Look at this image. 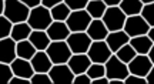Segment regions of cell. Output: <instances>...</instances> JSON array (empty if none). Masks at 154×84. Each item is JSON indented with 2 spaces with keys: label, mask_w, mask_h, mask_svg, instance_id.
I'll list each match as a JSON object with an SVG mask.
<instances>
[{
  "label": "cell",
  "mask_w": 154,
  "mask_h": 84,
  "mask_svg": "<svg viewBox=\"0 0 154 84\" xmlns=\"http://www.w3.org/2000/svg\"><path fill=\"white\" fill-rule=\"evenodd\" d=\"M29 13H30V9L26 4H23L20 0H5L3 16L7 17L13 24L27 22Z\"/></svg>",
  "instance_id": "obj_1"
},
{
  "label": "cell",
  "mask_w": 154,
  "mask_h": 84,
  "mask_svg": "<svg viewBox=\"0 0 154 84\" xmlns=\"http://www.w3.org/2000/svg\"><path fill=\"white\" fill-rule=\"evenodd\" d=\"M51 22H53V19H51L50 9H47V7H44L42 4L30 9L27 23L32 27V30H46Z\"/></svg>",
  "instance_id": "obj_2"
},
{
  "label": "cell",
  "mask_w": 154,
  "mask_h": 84,
  "mask_svg": "<svg viewBox=\"0 0 154 84\" xmlns=\"http://www.w3.org/2000/svg\"><path fill=\"white\" fill-rule=\"evenodd\" d=\"M47 56L50 57V60L53 64H64L69 62V58L72 57V50L70 47L67 46L66 40H61V41H50V44L46 49Z\"/></svg>",
  "instance_id": "obj_3"
},
{
  "label": "cell",
  "mask_w": 154,
  "mask_h": 84,
  "mask_svg": "<svg viewBox=\"0 0 154 84\" xmlns=\"http://www.w3.org/2000/svg\"><path fill=\"white\" fill-rule=\"evenodd\" d=\"M126 19H127V16L121 11V9L119 6H110V7H107L103 17H101V20H103V23H104V26L107 27L109 32L123 30Z\"/></svg>",
  "instance_id": "obj_4"
},
{
  "label": "cell",
  "mask_w": 154,
  "mask_h": 84,
  "mask_svg": "<svg viewBox=\"0 0 154 84\" xmlns=\"http://www.w3.org/2000/svg\"><path fill=\"white\" fill-rule=\"evenodd\" d=\"M91 20L93 19L90 17V14L83 9V10L72 11L66 19V24L70 30V33H77V32H86Z\"/></svg>",
  "instance_id": "obj_5"
},
{
  "label": "cell",
  "mask_w": 154,
  "mask_h": 84,
  "mask_svg": "<svg viewBox=\"0 0 154 84\" xmlns=\"http://www.w3.org/2000/svg\"><path fill=\"white\" fill-rule=\"evenodd\" d=\"M106 67V77L109 80L119 79L124 80L128 76V67L126 63H123L120 58H117L116 54H111L110 58L104 63Z\"/></svg>",
  "instance_id": "obj_6"
},
{
  "label": "cell",
  "mask_w": 154,
  "mask_h": 84,
  "mask_svg": "<svg viewBox=\"0 0 154 84\" xmlns=\"http://www.w3.org/2000/svg\"><path fill=\"white\" fill-rule=\"evenodd\" d=\"M123 30H124L127 36L131 39V37H137V36L147 34L150 30V26L147 24V22H146L140 14H136V16L127 17Z\"/></svg>",
  "instance_id": "obj_7"
},
{
  "label": "cell",
  "mask_w": 154,
  "mask_h": 84,
  "mask_svg": "<svg viewBox=\"0 0 154 84\" xmlns=\"http://www.w3.org/2000/svg\"><path fill=\"white\" fill-rule=\"evenodd\" d=\"M86 54L91 60V63H101V64H104L110 58V56L113 53H111L110 47L107 46L106 40H97V41H91V44H90Z\"/></svg>",
  "instance_id": "obj_8"
},
{
  "label": "cell",
  "mask_w": 154,
  "mask_h": 84,
  "mask_svg": "<svg viewBox=\"0 0 154 84\" xmlns=\"http://www.w3.org/2000/svg\"><path fill=\"white\" fill-rule=\"evenodd\" d=\"M93 40L88 37L86 32H77V33H70L66 39L67 46L70 47L73 54H80V53H87L88 47Z\"/></svg>",
  "instance_id": "obj_9"
},
{
  "label": "cell",
  "mask_w": 154,
  "mask_h": 84,
  "mask_svg": "<svg viewBox=\"0 0 154 84\" xmlns=\"http://www.w3.org/2000/svg\"><path fill=\"white\" fill-rule=\"evenodd\" d=\"M49 76L53 84H72L73 79H74V73L67 66V63L53 64L49 70Z\"/></svg>",
  "instance_id": "obj_10"
},
{
  "label": "cell",
  "mask_w": 154,
  "mask_h": 84,
  "mask_svg": "<svg viewBox=\"0 0 154 84\" xmlns=\"http://www.w3.org/2000/svg\"><path fill=\"white\" fill-rule=\"evenodd\" d=\"M127 67H128V73L130 74L146 77L147 73L150 71V68L153 67V63L150 62L147 54H137L131 62L127 64Z\"/></svg>",
  "instance_id": "obj_11"
},
{
  "label": "cell",
  "mask_w": 154,
  "mask_h": 84,
  "mask_svg": "<svg viewBox=\"0 0 154 84\" xmlns=\"http://www.w3.org/2000/svg\"><path fill=\"white\" fill-rule=\"evenodd\" d=\"M16 57V41L11 37L0 40V63L10 64Z\"/></svg>",
  "instance_id": "obj_12"
},
{
  "label": "cell",
  "mask_w": 154,
  "mask_h": 84,
  "mask_svg": "<svg viewBox=\"0 0 154 84\" xmlns=\"http://www.w3.org/2000/svg\"><path fill=\"white\" fill-rule=\"evenodd\" d=\"M46 33L51 41H61V40H66L69 37L70 30L67 27L66 22H54L53 20L49 27L46 28Z\"/></svg>",
  "instance_id": "obj_13"
},
{
  "label": "cell",
  "mask_w": 154,
  "mask_h": 84,
  "mask_svg": "<svg viewBox=\"0 0 154 84\" xmlns=\"http://www.w3.org/2000/svg\"><path fill=\"white\" fill-rule=\"evenodd\" d=\"M30 63H32V67H33L34 73H49V70L53 66L50 57L47 56V53L44 50L36 51L34 56L30 58Z\"/></svg>",
  "instance_id": "obj_14"
},
{
  "label": "cell",
  "mask_w": 154,
  "mask_h": 84,
  "mask_svg": "<svg viewBox=\"0 0 154 84\" xmlns=\"http://www.w3.org/2000/svg\"><path fill=\"white\" fill-rule=\"evenodd\" d=\"M10 67L11 71H13V76H19V77H23V79L30 80V77L34 74L30 60H24V58H20V57H16L10 63Z\"/></svg>",
  "instance_id": "obj_15"
},
{
  "label": "cell",
  "mask_w": 154,
  "mask_h": 84,
  "mask_svg": "<svg viewBox=\"0 0 154 84\" xmlns=\"http://www.w3.org/2000/svg\"><path fill=\"white\" fill-rule=\"evenodd\" d=\"M91 64V60L88 58V56L86 53H80V54H72V57L69 58L67 62V66L70 67L74 74H82L86 73L87 68L90 67Z\"/></svg>",
  "instance_id": "obj_16"
},
{
  "label": "cell",
  "mask_w": 154,
  "mask_h": 84,
  "mask_svg": "<svg viewBox=\"0 0 154 84\" xmlns=\"http://www.w3.org/2000/svg\"><path fill=\"white\" fill-rule=\"evenodd\" d=\"M130 41V37L126 34L124 30H117V32H109L107 37H106V43L110 47L111 53L114 54L116 51L124 44H127Z\"/></svg>",
  "instance_id": "obj_17"
},
{
  "label": "cell",
  "mask_w": 154,
  "mask_h": 84,
  "mask_svg": "<svg viewBox=\"0 0 154 84\" xmlns=\"http://www.w3.org/2000/svg\"><path fill=\"white\" fill-rule=\"evenodd\" d=\"M86 33L88 34V37L93 41H97V40H106L107 34H109V30L104 26L101 19H93L91 23L88 24Z\"/></svg>",
  "instance_id": "obj_18"
},
{
  "label": "cell",
  "mask_w": 154,
  "mask_h": 84,
  "mask_svg": "<svg viewBox=\"0 0 154 84\" xmlns=\"http://www.w3.org/2000/svg\"><path fill=\"white\" fill-rule=\"evenodd\" d=\"M128 44L131 46L133 49L136 50L137 54H147L153 46V41L150 40V37L147 34H143V36H137V37H131Z\"/></svg>",
  "instance_id": "obj_19"
},
{
  "label": "cell",
  "mask_w": 154,
  "mask_h": 84,
  "mask_svg": "<svg viewBox=\"0 0 154 84\" xmlns=\"http://www.w3.org/2000/svg\"><path fill=\"white\" fill-rule=\"evenodd\" d=\"M29 41L36 47V50H46L51 40L46 33V30H32L29 36Z\"/></svg>",
  "instance_id": "obj_20"
},
{
  "label": "cell",
  "mask_w": 154,
  "mask_h": 84,
  "mask_svg": "<svg viewBox=\"0 0 154 84\" xmlns=\"http://www.w3.org/2000/svg\"><path fill=\"white\" fill-rule=\"evenodd\" d=\"M30 33H32V27L29 26L27 22L14 23L13 27H11L10 37L17 43V41H22V40H27Z\"/></svg>",
  "instance_id": "obj_21"
},
{
  "label": "cell",
  "mask_w": 154,
  "mask_h": 84,
  "mask_svg": "<svg viewBox=\"0 0 154 84\" xmlns=\"http://www.w3.org/2000/svg\"><path fill=\"white\" fill-rule=\"evenodd\" d=\"M143 3L140 0H121V3L119 4V7L121 9V11L128 16H136V14H140L141 13V9H143Z\"/></svg>",
  "instance_id": "obj_22"
},
{
  "label": "cell",
  "mask_w": 154,
  "mask_h": 84,
  "mask_svg": "<svg viewBox=\"0 0 154 84\" xmlns=\"http://www.w3.org/2000/svg\"><path fill=\"white\" fill-rule=\"evenodd\" d=\"M36 51H37L36 47L29 41V39L22 40V41H17L16 43V54H17V57H20V58L30 60V58L34 56Z\"/></svg>",
  "instance_id": "obj_23"
},
{
  "label": "cell",
  "mask_w": 154,
  "mask_h": 84,
  "mask_svg": "<svg viewBox=\"0 0 154 84\" xmlns=\"http://www.w3.org/2000/svg\"><path fill=\"white\" fill-rule=\"evenodd\" d=\"M106 9H107V6L104 4L103 0H88V3L84 10L90 14L91 19H101Z\"/></svg>",
  "instance_id": "obj_24"
},
{
  "label": "cell",
  "mask_w": 154,
  "mask_h": 84,
  "mask_svg": "<svg viewBox=\"0 0 154 84\" xmlns=\"http://www.w3.org/2000/svg\"><path fill=\"white\" fill-rule=\"evenodd\" d=\"M50 13H51V19L54 22H66V19L72 13V10L67 7V4L64 2H61L59 4H56L54 7H51Z\"/></svg>",
  "instance_id": "obj_25"
},
{
  "label": "cell",
  "mask_w": 154,
  "mask_h": 84,
  "mask_svg": "<svg viewBox=\"0 0 154 84\" xmlns=\"http://www.w3.org/2000/svg\"><path fill=\"white\" fill-rule=\"evenodd\" d=\"M114 54L117 56V58H120L121 62L126 63V64H128V63L131 62L134 57L137 56L136 50H134V49H133V47L128 44V43H127V44H124L123 47H120V49L116 51Z\"/></svg>",
  "instance_id": "obj_26"
},
{
  "label": "cell",
  "mask_w": 154,
  "mask_h": 84,
  "mask_svg": "<svg viewBox=\"0 0 154 84\" xmlns=\"http://www.w3.org/2000/svg\"><path fill=\"white\" fill-rule=\"evenodd\" d=\"M86 74H87L91 80L99 79V77H103V76H106L104 64H101V63H91V64H90V67L87 68Z\"/></svg>",
  "instance_id": "obj_27"
},
{
  "label": "cell",
  "mask_w": 154,
  "mask_h": 84,
  "mask_svg": "<svg viewBox=\"0 0 154 84\" xmlns=\"http://www.w3.org/2000/svg\"><path fill=\"white\" fill-rule=\"evenodd\" d=\"M140 16H141L144 20L147 22V24H149L150 27H154V3L144 4L143 9H141Z\"/></svg>",
  "instance_id": "obj_28"
},
{
  "label": "cell",
  "mask_w": 154,
  "mask_h": 84,
  "mask_svg": "<svg viewBox=\"0 0 154 84\" xmlns=\"http://www.w3.org/2000/svg\"><path fill=\"white\" fill-rule=\"evenodd\" d=\"M11 27H13V23L7 17H5L2 14L0 16V40L6 39V37H10Z\"/></svg>",
  "instance_id": "obj_29"
},
{
  "label": "cell",
  "mask_w": 154,
  "mask_h": 84,
  "mask_svg": "<svg viewBox=\"0 0 154 84\" xmlns=\"http://www.w3.org/2000/svg\"><path fill=\"white\" fill-rule=\"evenodd\" d=\"M11 77H13V71L10 64L0 63V84H9Z\"/></svg>",
  "instance_id": "obj_30"
},
{
  "label": "cell",
  "mask_w": 154,
  "mask_h": 84,
  "mask_svg": "<svg viewBox=\"0 0 154 84\" xmlns=\"http://www.w3.org/2000/svg\"><path fill=\"white\" fill-rule=\"evenodd\" d=\"M30 84H53L49 73H34L30 77Z\"/></svg>",
  "instance_id": "obj_31"
},
{
  "label": "cell",
  "mask_w": 154,
  "mask_h": 84,
  "mask_svg": "<svg viewBox=\"0 0 154 84\" xmlns=\"http://www.w3.org/2000/svg\"><path fill=\"white\" fill-rule=\"evenodd\" d=\"M63 2L66 3L67 7L72 11L83 10V9H86V6L88 3V0H63Z\"/></svg>",
  "instance_id": "obj_32"
},
{
  "label": "cell",
  "mask_w": 154,
  "mask_h": 84,
  "mask_svg": "<svg viewBox=\"0 0 154 84\" xmlns=\"http://www.w3.org/2000/svg\"><path fill=\"white\" fill-rule=\"evenodd\" d=\"M72 84H91V79L86 73L74 74V79H73Z\"/></svg>",
  "instance_id": "obj_33"
},
{
  "label": "cell",
  "mask_w": 154,
  "mask_h": 84,
  "mask_svg": "<svg viewBox=\"0 0 154 84\" xmlns=\"http://www.w3.org/2000/svg\"><path fill=\"white\" fill-rule=\"evenodd\" d=\"M9 84H30V80L19 77V76H13L10 79V81H9Z\"/></svg>",
  "instance_id": "obj_34"
},
{
  "label": "cell",
  "mask_w": 154,
  "mask_h": 84,
  "mask_svg": "<svg viewBox=\"0 0 154 84\" xmlns=\"http://www.w3.org/2000/svg\"><path fill=\"white\" fill-rule=\"evenodd\" d=\"M63 0H42V6L47 7V9H51V7H54L56 4H59Z\"/></svg>",
  "instance_id": "obj_35"
},
{
  "label": "cell",
  "mask_w": 154,
  "mask_h": 84,
  "mask_svg": "<svg viewBox=\"0 0 154 84\" xmlns=\"http://www.w3.org/2000/svg\"><path fill=\"white\" fill-rule=\"evenodd\" d=\"M23 4H26L29 9H33L36 6H40L42 4V0H20Z\"/></svg>",
  "instance_id": "obj_36"
},
{
  "label": "cell",
  "mask_w": 154,
  "mask_h": 84,
  "mask_svg": "<svg viewBox=\"0 0 154 84\" xmlns=\"http://www.w3.org/2000/svg\"><path fill=\"white\" fill-rule=\"evenodd\" d=\"M146 80H147V84H154V64H153V67L150 68L147 76H146Z\"/></svg>",
  "instance_id": "obj_37"
},
{
  "label": "cell",
  "mask_w": 154,
  "mask_h": 84,
  "mask_svg": "<svg viewBox=\"0 0 154 84\" xmlns=\"http://www.w3.org/2000/svg\"><path fill=\"white\" fill-rule=\"evenodd\" d=\"M91 84H109V79H107L106 76H103V77L91 80Z\"/></svg>",
  "instance_id": "obj_38"
},
{
  "label": "cell",
  "mask_w": 154,
  "mask_h": 84,
  "mask_svg": "<svg viewBox=\"0 0 154 84\" xmlns=\"http://www.w3.org/2000/svg\"><path fill=\"white\" fill-rule=\"evenodd\" d=\"M104 2V4L107 7H110V6H119L121 3V0H103Z\"/></svg>",
  "instance_id": "obj_39"
},
{
  "label": "cell",
  "mask_w": 154,
  "mask_h": 84,
  "mask_svg": "<svg viewBox=\"0 0 154 84\" xmlns=\"http://www.w3.org/2000/svg\"><path fill=\"white\" fill-rule=\"evenodd\" d=\"M147 56H149V58H150V62L154 64V44L151 46V49H150V51L147 53Z\"/></svg>",
  "instance_id": "obj_40"
},
{
  "label": "cell",
  "mask_w": 154,
  "mask_h": 84,
  "mask_svg": "<svg viewBox=\"0 0 154 84\" xmlns=\"http://www.w3.org/2000/svg\"><path fill=\"white\" fill-rule=\"evenodd\" d=\"M147 36L150 37V40L153 41V44H154V27H150V30H149V33H147Z\"/></svg>",
  "instance_id": "obj_41"
},
{
  "label": "cell",
  "mask_w": 154,
  "mask_h": 84,
  "mask_svg": "<svg viewBox=\"0 0 154 84\" xmlns=\"http://www.w3.org/2000/svg\"><path fill=\"white\" fill-rule=\"evenodd\" d=\"M3 9H5V0H0V16L3 14Z\"/></svg>",
  "instance_id": "obj_42"
},
{
  "label": "cell",
  "mask_w": 154,
  "mask_h": 84,
  "mask_svg": "<svg viewBox=\"0 0 154 84\" xmlns=\"http://www.w3.org/2000/svg\"><path fill=\"white\" fill-rule=\"evenodd\" d=\"M143 4H150V3H154V0H140Z\"/></svg>",
  "instance_id": "obj_43"
}]
</instances>
